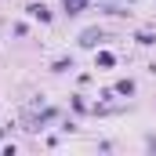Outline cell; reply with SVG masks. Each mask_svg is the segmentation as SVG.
I'll return each mask as SVG.
<instances>
[]
</instances>
